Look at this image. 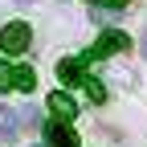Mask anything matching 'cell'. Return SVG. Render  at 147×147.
<instances>
[{"label": "cell", "mask_w": 147, "mask_h": 147, "mask_svg": "<svg viewBox=\"0 0 147 147\" xmlns=\"http://www.w3.org/2000/svg\"><path fill=\"white\" fill-rule=\"evenodd\" d=\"M0 49L4 53H25L29 49V25H21V21L4 25L0 29Z\"/></svg>", "instance_id": "6da1fadb"}, {"label": "cell", "mask_w": 147, "mask_h": 147, "mask_svg": "<svg viewBox=\"0 0 147 147\" xmlns=\"http://www.w3.org/2000/svg\"><path fill=\"white\" fill-rule=\"evenodd\" d=\"M12 86H16V90H33V86H37V82H33V69L4 61V65H0V90H12Z\"/></svg>", "instance_id": "7a4b0ae2"}, {"label": "cell", "mask_w": 147, "mask_h": 147, "mask_svg": "<svg viewBox=\"0 0 147 147\" xmlns=\"http://www.w3.org/2000/svg\"><path fill=\"white\" fill-rule=\"evenodd\" d=\"M45 143H49V147H82L78 135L65 127V119H57V123H49V127H45Z\"/></svg>", "instance_id": "3957f363"}, {"label": "cell", "mask_w": 147, "mask_h": 147, "mask_svg": "<svg viewBox=\"0 0 147 147\" xmlns=\"http://www.w3.org/2000/svg\"><path fill=\"white\" fill-rule=\"evenodd\" d=\"M123 49H131V41H127L123 33H102L98 45L90 49V57H106V53H123Z\"/></svg>", "instance_id": "277c9868"}, {"label": "cell", "mask_w": 147, "mask_h": 147, "mask_svg": "<svg viewBox=\"0 0 147 147\" xmlns=\"http://www.w3.org/2000/svg\"><path fill=\"white\" fill-rule=\"evenodd\" d=\"M49 110H53V115H57V119H74V115H78V106H74V98L69 94H61V90H57V94H49Z\"/></svg>", "instance_id": "5b68a950"}, {"label": "cell", "mask_w": 147, "mask_h": 147, "mask_svg": "<svg viewBox=\"0 0 147 147\" xmlns=\"http://www.w3.org/2000/svg\"><path fill=\"white\" fill-rule=\"evenodd\" d=\"M16 127H21V119H16V110L0 106V143H12V139H16Z\"/></svg>", "instance_id": "8992f818"}, {"label": "cell", "mask_w": 147, "mask_h": 147, "mask_svg": "<svg viewBox=\"0 0 147 147\" xmlns=\"http://www.w3.org/2000/svg\"><path fill=\"white\" fill-rule=\"evenodd\" d=\"M57 78L61 82H69V86H78L86 74H82V61H74V57H65V61H57Z\"/></svg>", "instance_id": "52a82bcc"}, {"label": "cell", "mask_w": 147, "mask_h": 147, "mask_svg": "<svg viewBox=\"0 0 147 147\" xmlns=\"http://www.w3.org/2000/svg\"><path fill=\"white\" fill-rule=\"evenodd\" d=\"M82 86H86V94L94 98V102H106V90H102V82H98V78H82Z\"/></svg>", "instance_id": "ba28073f"}, {"label": "cell", "mask_w": 147, "mask_h": 147, "mask_svg": "<svg viewBox=\"0 0 147 147\" xmlns=\"http://www.w3.org/2000/svg\"><path fill=\"white\" fill-rule=\"evenodd\" d=\"M21 119H25L29 127H41V110H37V106H25V110H21Z\"/></svg>", "instance_id": "9c48e42d"}, {"label": "cell", "mask_w": 147, "mask_h": 147, "mask_svg": "<svg viewBox=\"0 0 147 147\" xmlns=\"http://www.w3.org/2000/svg\"><path fill=\"white\" fill-rule=\"evenodd\" d=\"M94 4H106V8H123L127 0H94Z\"/></svg>", "instance_id": "30bf717a"}, {"label": "cell", "mask_w": 147, "mask_h": 147, "mask_svg": "<svg viewBox=\"0 0 147 147\" xmlns=\"http://www.w3.org/2000/svg\"><path fill=\"white\" fill-rule=\"evenodd\" d=\"M139 49H143V57H147V29H143V41H139Z\"/></svg>", "instance_id": "8fae6325"}, {"label": "cell", "mask_w": 147, "mask_h": 147, "mask_svg": "<svg viewBox=\"0 0 147 147\" xmlns=\"http://www.w3.org/2000/svg\"><path fill=\"white\" fill-rule=\"evenodd\" d=\"M16 4H33V0H16Z\"/></svg>", "instance_id": "7c38bea8"}]
</instances>
